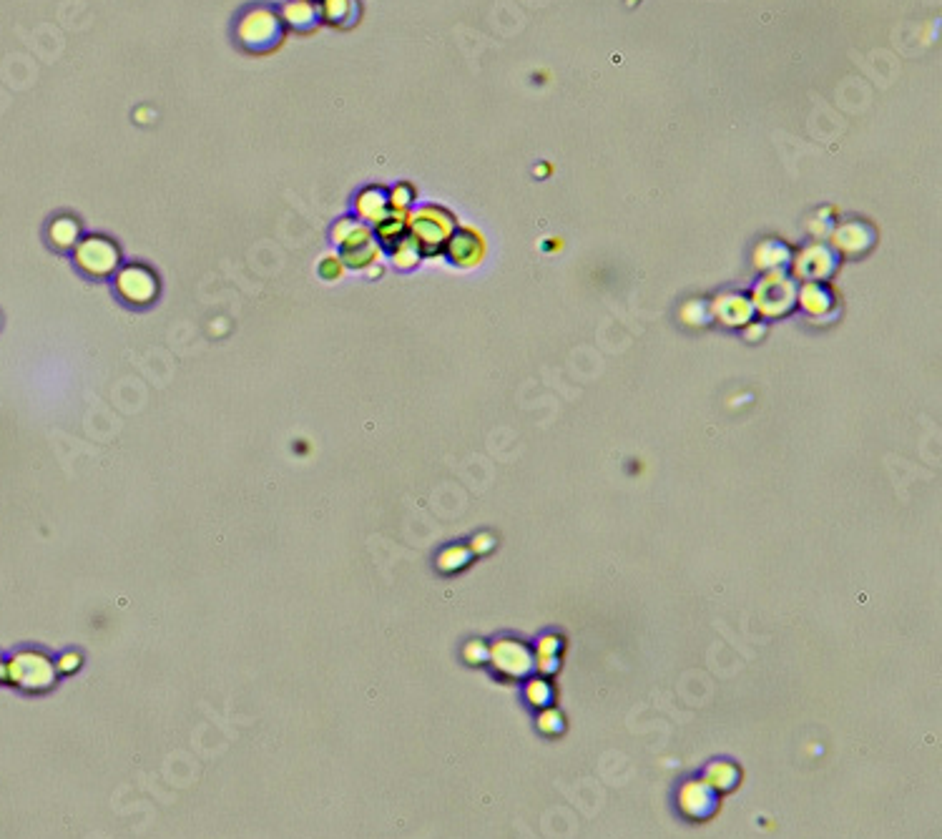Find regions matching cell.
<instances>
[{
    "instance_id": "cell-20",
    "label": "cell",
    "mask_w": 942,
    "mask_h": 839,
    "mask_svg": "<svg viewBox=\"0 0 942 839\" xmlns=\"http://www.w3.org/2000/svg\"><path fill=\"white\" fill-rule=\"evenodd\" d=\"M387 252H390L392 264H395L397 269H415L417 264H420V259H423V252L412 242V237H405L400 244L387 249Z\"/></svg>"
},
{
    "instance_id": "cell-10",
    "label": "cell",
    "mask_w": 942,
    "mask_h": 839,
    "mask_svg": "<svg viewBox=\"0 0 942 839\" xmlns=\"http://www.w3.org/2000/svg\"><path fill=\"white\" fill-rule=\"evenodd\" d=\"M352 212H355L352 217L375 227L380 219H385L387 214H390V199H387L385 186L370 184L357 191L355 199H352Z\"/></svg>"
},
{
    "instance_id": "cell-19",
    "label": "cell",
    "mask_w": 942,
    "mask_h": 839,
    "mask_svg": "<svg viewBox=\"0 0 942 839\" xmlns=\"http://www.w3.org/2000/svg\"><path fill=\"white\" fill-rule=\"evenodd\" d=\"M865 229H867V224H862V222L840 224V229L834 232L832 239L842 252H862V249L867 247V242H872V239L865 237Z\"/></svg>"
},
{
    "instance_id": "cell-18",
    "label": "cell",
    "mask_w": 942,
    "mask_h": 839,
    "mask_svg": "<svg viewBox=\"0 0 942 839\" xmlns=\"http://www.w3.org/2000/svg\"><path fill=\"white\" fill-rule=\"evenodd\" d=\"M716 314L726 325H747L749 314H752V304L744 302V297H739V294H729V297H719Z\"/></svg>"
},
{
    "instance_id": "cell-1",
    "label": "cell",
    "mask_w": 942,
    "mask_h": 839,
    "mask_svg": "<svg viewBox=\"0 0 942 839\" xmlns=\"http://www.w3.org/2000/svg\"><path fill=\"white\" fill-rule=\"evenodd\" d=\"M287 38L279 11L272 6H249L239 13L234 23V41L242 51L254 53V56H267L277 51Z\"/></svg>"
},
{
    "instance_id": "cell-27",
    "label": "cell",
    "mask_w": 942,
    "mask_h": 839,
    "mask_svg": "<svg viewBox=\"0 0 942 839\" xmlns=\"http://www.w3.org/2000/svg\"><path fill=\"white\" fill-rule=\"evenodd\" d=\"M463 656L468 664H485V661H488V646H483L480 641H470V644L465 646Z\"/></svg>"
},
{
    "instance_id": "cell-4",
    "label": "cell",
    "mask_w": 942,
    "mask_h": 839,
    "mask_svg": "<svg viewBox=\"0 0 942 839\" xmlns=\"http://www.w3.org/2000/svg\"><path fill=\"white\" fill-rule=\"evenodd\" d=\"M73 262L78 272L91 279H109L121 267V249L106 234H86L73 249Z\"/></svg>"
},
{
    "instance_id": "cell-7",
    "label": "cell",
    "mask_w": 942,
    "mask_h": 839,
    "mask_svg": "<svg viewBox=\"0 0 942 839\" xmlns=\"http://www.w3.org/2000/svg\"><path fill=\"white\" fill-rule=\"evenodd\" d=\"M485 249L488 247H485V239L478 229L458 227L453 237H450V242L445 244L443 252L448 254V259L455 267L473 269L485 259Z\"/></svg>"
},
{
    "instance_id": "cell-12",
    "label": "cell",
    "mask_w": 942,
    "mask_h": 839,
    "mask_svg": "<svg viewBox=\"0 0 942 839\" xmlns=\"http://www.w3.org/2000/svg\"><path fill=\"white\" fill-rule=\"evenodd\" d=\"M681 812L689 817H706L714 809V789L706 782H689L679 792Z\"/></svg>"
},
{
    "instance_id": "cell-9",
    "label": "cell",
    "mask_w": 942,
    "mask_h": 839,
    "mask_svg": "<svg viewBox=\"0 0 942 839\" xmlns=\"http://www.w3.org/2000/svg\"><path fill=\"white\" fill-rule=\"evenodd\" d=\"M277 11L287 33L307 36V33H314L322 26L320 3L317 0H282V6Z\"/></svg>"
},
{
    "instance_id": "cell-28",
    "label": "cell",
    "mask_w": 942,
    "mask_h": 839,
    "mask_svg": "<svg viewBox=\"0 0 942 839\" xmlns=\"http://www.w3.org/2000/svg\"><path fill=\"white\" fill-rule=\"evenodd\" d=\"M3 679H6V659L0 656V684H3Z\"/></svg>"
},
{
    "instance_id": "cell-25",
    "label": "cell",
    "mask_w": 942,
    "mask_h": 839,
    "mask_svg": "<svg viewBox=\"0 0 942 839\" xmlns=\"http://www.w3.org/2000/svg\"><path fill=\"white\" fill-rule=\"evenodd\" d=\"M81 666H83V656L78 654V651H63V654L56 659L58 674H63V676L76 674V671H81Z\"/></svg>"
},
{
    "instance_id": "cell-22",
    "label": "cell",
    "mask_w": 942,
    "mask_h": 839,
    "mask_svg": "<svg viewBox=\"0 0 942 839\" xmlns=\"http://www.w3.org/2000/svg\"><path fill=\"white\" fill-rule=\"evenodd\" d=\"M387 199H390V212H405L407 214L412 209V204H415L417 191H415V186L407 184V181H400V184H395V186H390V189H387Z\"/></svg>"
},
{
    "instance_id": "cell-8",
    "label": "cell",
    "mask_w": 942,
    "mask_h": 839,
    "mask_svg": "<svg viewBox=\"0 0 942 839\" xmlns=\"http://www.w3.org/2000/svg\"><path fill=\"white\" fill-rule=\"evenodd\" d=\"M488 661L493 669L503 676H520L531 669V654L515 639H500L488 649Z\"/></svg>"
},
{
    "instance_id": "cell-16",
    "label": "cell",
    "mask_w": 942,
    "mask_h": 839,
    "mask_svg": "<svg viewBox=\"0 0 942 839\" xmlns=\"http://www.w3.org/2000/svg\"><path fill=\"white\" fill-rule=\"evenodd\" d=\"M382 252H385V249L377 244V239H367V242L355 244V247L340 249V257H342V262H345L347 269H355V272H365V269H370L372 264L380 262Z\"/></svg>"
},
{
    "instance_id": "cell-24",
    "label": "cell",
    "mask_w": 942,
    "mask_h": 839,
    "mask_svg": "<svg viewBox=\"0 0 942 839\" xmlns=\"http://www.w3.org/2000/svg\"><path fill=\"white\" fill-rule=\"evenodd\" d=\"M317 272H320V277L325 279V282H337V279L345 277L347 267H345V262H342L340 252L325 254V257H322V262H320V267H317Z\"/></svg>"
},
{
    "instance_id": "cell-3",
    "label": "cell",
    "mask_w": 942,
    "mask_h": 839,
    "mask_svg": "<svg viewBox=\"0 0 942 839\" xmlns=\"http://www.w3.org/2000/svg\"><path fill=\"white\" fill-rule=\"evenodd\" d=\"M458 229V219L453 212L438 204H425L410 212V237L420 247L423 257H433L445 249L450 237Z\"/></svg>"
},
{
    "instance_id": "cell-15",
    "label": "cell",
    "mask_w": 942,
    "mask_h": 839,
    "mask_svg": "<svg viewBox=\"0 0 942 839\" xmlns=\"http://www.w3.org/2000/svg\"><path fill=\"white\" fill-rule=\"evenodd\" d=\"M367 239H375V232H372L370 224L360 222L357 217H342L332 227V242L337 244V249L355 247V244L367 242Z\"/></svg>"
},
{
    "instance_id": "cell-13",
    "label": "cell",
    "mask_w": 942,
    "mask_h": 839,
    "mask_svg": "<svg viewBox=\"0 0 942 839\" xmlns=\"http://www.w3.org/2000/svg\"><path fill=\"white\" fill-rule=\"evenodd\" d=\"M372 232H375L377 244H380L382 249H392L395 244H400L402 239L410 237V212H390L385 219H380V222L372 227Z\"/></svg>"
},
{
    "instance_id": "cell-17",
    "label": "cell",
    "mask_w": 942,
    "mask_h": 839,
    "mask_svg": "<svg viewBox=\"0 0 942 839\" xmlns=\"http://www.w3.org/2000/svg\"><path fill=\"white\" fill-rule=\"evenodd\" d=\"M797 267L799 274H804L807 279H822L834 269V257L829 254V249L809 247L807 252H802V257L797 259Z\"/></svg>"
},
{
    "instance_id": "cell-5",
    "label": "cell",
    "mask_w": 942,
    "mask_h": 839,
    "mask_svg": "<svg viewBox=\"0 0 942 839\" xmlns=\"http://www.w3.org/2000/svg\"><path fill=\"white\" fill-rule=\"evenodd\" d=\"M116 294L129 307H149L159 297V277L146 264H124L114 274Z\"/></svg>"
},
{
    "instance_id": "cell-6",
    "label": "cell",
    "mask_w": 942,
    "mask_h": 839,
    "mask_svg": "<svg viewBox=\"0 0 942 839\" xmlns=\"http://www.w3.org/2000/svg\"><path fill=\"white\" fill-rule=\"evenodd\" d=\"M794 299H797V289H794L792 279H787L784 274H769L762 284L754 292V307L759 309L762 314H769V317H777V314L789 312L794 307Z\"/></svg>"
},
{
    "instance_id": "cell-21",
    "label": "cell",
    "mask_w": 942,
    "mask_h": 839,
    "mask_svg": "<svg viewBox=\"0 0 942 839\" xmlns=\"http://www.w3.org/2000/svg\"><path fill=\"white\" fill-rule=\"evenodd\" d=\"M737 779H739V772H737V767H734V764H729V762H716V764H711L709 767V772H706V779L704 782L709 784L711 789H734V784H737Z\"/></svg>"
},
{
    "instance_id": "cell-2",
    "label": "cell",
    "mask_w": 942,
    "mask_h": 839,
    "mask_svg": "<svg viewBox=\"0 0 942 839\" xmlns=\"http://www.w3.org/2000/svg\"><path fill=\"white\" fill-rule=\"evenodd\" d=\"M56 659L41 649H18L6 659V679L3 684L28 696H41L56 689L58 684Z\"/></svg>"
},
{
    "instance_id": "cell-26",
    "label": "cell",
    "mask_w": 942,
    "mask_h": 839,
    "mask_svg": "<svg viewBox=\"0 0 942 839\" xmlns=\"http://www.w3.org/2000/svg\"><path fill=\"white\" fill-rule=\"evenodd\" d=\"M526 694H528V701H531V704H548V696H551V689H548L546 681L533 679L531 684H528Z\"/></svg>"
},
{
    "instance_id": "cell-23",
    "label": "cell",
    "mask_w": 942,
    "mask_h": 839,
    "mask_svg": "<svg viewBox=\"0 0 942 839\" xmlns=\"http://www.w3.org/2000/svg\"><path fill=\"white\" fill-rule=\"evenodd\" d=\"M470 558H473V553H470V548H465V546H450V548H445L443 553H440L438 568H440V571H445V573L460 571V568L468 566Z\"/></svg>"
},
{
    "instance_id": "cell-11",
    "label": "cell",
    "mask_w": 942,
    "mask_h": 839,
    "mask_svg": "<svg viewBox=\"0 0 942 839\" xmlns=\"http://www.w3.org/2000/svg\"><path fill=\"white\" fill-rule=\"evenodd\" d=\"M317 3H320L322 26L347 31V28L357 26L362 16L360 0H317Z\"/></svg>"
},
{
    "instance_id": "cell-14",
    "label": "cell",
    "mask_w": 942,
    "mask_h": 839,
    "mask_svg": "<svg viewBox=\"0 0 942 839\" xmlns=\"http://www.w3.org/2000/svg\"><path fill=\"white\" fill-rule=\"evenodd\" d=\"M81 237V222L76 217H56L48 224V242L56 252H73Z\"/></svg>"
}]
</instances>
